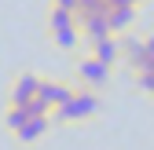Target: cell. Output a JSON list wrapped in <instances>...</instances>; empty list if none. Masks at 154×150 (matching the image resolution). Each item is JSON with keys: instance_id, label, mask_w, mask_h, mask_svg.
I'll return each mask as SVG.
<instances>
[{"instance_id": "277c9868", "label": "cell", "mask_w": 154, "mask_h": 150, "mask_svg": "<svg viewBox=\"0 0 154 150\" xmlns=\"http://www.w3.org/2000/svg\"><path fill=\"white\" fill-rule=\"evenodd\" d=\"M48 128H51V114H41V117H26V124L15 132V139H18V143H37V139H41V136L48 132Z\"/></svg>"}, {"instance_id": "ba28073f", "label": "cell", "mask_w": 154, "mask_h": 150, "mask_svg": "<svg viewBox=\"0 0 154 150\" xmlns=\"http://www.w3.org/2000/svg\"><path fill=\"white\" fill-rule=\"evenodd\" d=\"M51 40L59 44L63 51H73L77 44H81V26L73 22V26H63V29H51Z\"/></svg>"}, {"instance_id": "9a60e30c", "label": "cell", "mask_w": 154, "mask_h": 150, "mask_svg": "<svg viewBox=\"0 0 154 150\" xmlns=\"http://www.w3.org/2000/svg\"><path fill=\"white\" fill-rule=\"evenodd\" d=\"M143 4V0H106V8H136Z\"/></svg>"}, {"instance_id": "7a4b0ae2", "label": "cell", "mask_w": 154, "mask_h": 150, "mask_svg": "<svg viewBox=\"0 0 154 150\" xmlns=\"http://www.w3.org/2000/svg\"><path fill=\"white\" fill-rule=\"evenodd\" d=\"M77 81H81V88L95 92V88H103V84L110 81V66H103L95 55H88V59L77 62Z\"/></svg>"}, {"instance_id": "3957f363", "label": "cell", "mask_w": 154, "mask_h": 150, "mask_svg": "<svg viewBox=\"0 0 154 150\" xmlns=\"http://www.w3.org/2000/svg\"><path fill=\"white\" fill-rule=\"evenodd\" d=\"M37 88H41V77L37 73H22V77L15 81V88H11V106H22V103H29L33 95H37Z\"/></svg>"}, {"instance_id": "8992f818", "label": "cell", "mask_w": 154, "mask_h": 150, "mask_svg": "<svg viewBox=\"0 0 154 150\" xmlns=\"http://www.w3.org/2000/svg\"><path fill=\"white\" fill-rule=\"evenodd\" d=\"M92 55L99 59L103 66L114 70V62L121 59V40H114V37H103V40H92Z\"/></svg>"}, {"instance_id": "7c38bea8", "label": "cell", "mask_w": 154, "mask_h": 150, "mask_svg": "<svg viewBox=\"0 0 154 150\" xmlns=\"http://www.w3.org/2000/svg\"><path fill=\"white\" fill-rule=\"evenodd\" d=\"M4 124H8V132L15 136L18 128L26 124V110H22V106H8V114H4Z\"/></svg>"}, {"instance_id": "6da1fadb", "label": "cell", "mask_w": 154, "mask_h": 150, "mask_svg": "<svg viewBox=\"0 0 154 150\" xmlns=\"http://www.w3.org/2000/svg\"><path fill=\"white\" fill-rule=\"evenodd\" d=\"M95 110H99V99H95V92H88V88H81V92H73V95L63 103V106H55L51 110V121H88V117H95Z\"/></svg>"}, {"instance_id": "8fae6325", "label": "cell", "mask_w": 154, "mask_h": 150, "mask_svg": "<svg viewBox=\"0 0 154 150\" xmlns=\"http://www.w3.org/2000/svg\"><path fill=\"white\" fill-rule=\"evenodd\" d=\"M77 18H73V11H63V8H51L48 11V29H63V26H73Z\"/></svg>"}, {"instance_id": "52a82bcc", "label": "cell", "mask_w": 154, "mask_h": 150, "mask_svg": "<svg viewBox=\"0 0 154 150\" xmlns=\"http://www.w3.org/2000/svg\"><path fill=\"white\" fill-rule=\"evenodd\" d=\"M77 26H81V37H88V40L114 37V33H110V22H106V11H103V15H88L85 22H77Z\"/></svg>"}, {"instance_id": "5bb4252c", "label": "cell", "mask_w": 154, "mask_h": 150, "mask_svg": "<svg viewBox=\"0 0 154 150\" xmlns=\"http://www.w3.org/2000/svg\"><path fill=\"white\" fill-rule=\"evenodd\" d=\"M140 88H143V92H150V95H154V70L140 73Z\"/></svg>"}, {"instance_id": "e0dca14e", "label": "cell", "mask_w": 154, "mask_h": 150, "mask_svg": "<svg viewBox=\"0 0 154 150\" xmlns=\"http://www.w3.org/2000/svg\"><path fill=\"white\" fill-rule=\"evenodd\" d=\"M143 48H147V55L154 59V37H147V40H143Z\"/></svg>"}, {"instance_id": "9c48e42d", "label": "cell", "mask_w": 154, "mask_h": 150, "mask_svg": "<svg viewBox=\"0 0 154 150\" xmlns=\"http://www.w3.org/2000/svg\"><path fill=\"white\" fill-rule=\"evenodd\" d=\"M136 18V8H106V22H110V33H118L125 26H132Z\"/></svg>"}, {"instance_id": "4fadbf2b", "label": "cell", "mask_w": 154, "mask_h": 150, "mask_svg": "<svg viewBox=\"0 0 154 150\" xmlns=\"http://www.w3.org/2000/svg\"><path fill=\"white\" fill-rule=\"evenodd\" d=\"M22 110H26V117H41V114H51V106L44 103V99H29V103H22Z\"/></svg>"}, {"instance_id": "5b68a950", "label": "cell", "mask_w": 154, "mask_h": 150, "mask_svg": "<svg viewBox=\"0 0 154 150\" xmlns=\"http://www.w3.org/2000/svg\"><path fill=\"white\" fill-rule=\"evenodd\" d=\"M70 95H73V88H66V84H59V81H41V88H37V99H44L51 110L63 106Z\"/></svg>"}, {"instance_id": "30bf717a", "label": "cell", "mask_w": 154, "mask_h": 150, "mask_svg": "<svg viewBox=\"0 0 154 150\" xmlns=\"http://www.w3.org/2000/svg\"><path fill=\"white\" fill-rule=\"evenodd\" d=\"M103 11H106V0H77L73 18H77V22H85L88 15H103Z\"/></svg>"}, {"instance_id": "2e32d148", "label": "cell", "mask_w": 154, "mask_h": 150, "mask_svg": "<svg viewBox=\"0 0 154 150\" xmlns=\"http://www.w3.org/2000/svg\"><path fill=\"white\" fill-rule=\"evenodd\" d=\"M51 8H63V11H77V0H51Z\"/></svg>"}]
</instances>
